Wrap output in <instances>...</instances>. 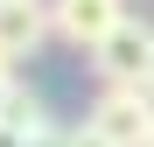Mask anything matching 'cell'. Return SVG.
<instances>
[{"label": "cell", "mask_w": 154, "mask_h": 147, "mask_svg": "<svg viewBox=\"0 0 154 147\" xmlns=\"http://www.w3.org/2000/svg\"><path fill=\"white\" fill-rule=\"evenodd\" d=\"M126 21V0H49V35L63 49H98Z\"/></svg>", "instance_id": "3"}, {"label": "cell", "mask_w": 154, "mask_h": 147, "mask_svg": "<svg viewBox=\"0 0 154 147\" xmlns=\"http://www.w3.org/2000/svg\"><path fill=\"white\" fill-rule=\"evenodd\" d=\"M0 126H7V133H21V140H42L49 133V105H42V91H28V84H7V91H0Z\"/></svg>", "instance_id": "5"}, {"label": "cell", "mask_w": 154, "mask_h": 147, "mask_svg": "<svg viewBox=\"0 0 154 147\" xmlns=\"http://www.w3.org/2000/svg\"><path fill=\"white\" fill-rule=\"evenodd\" d=\"M49 35V0H0V49H7L14 63H28Z\"/></svg>", "instance_id": "4"}, {"label": "cell", "mask_w": 154, "mask_h": 147, "mask_svg": "<svg viewBox=\"0 0 154 147\" xmlns=\"http://www.w3.org/2000/svg\"><path fill=\"white\" fill-rule=\"evenodd\" d=\"M70 147H112V140H105V133H98L91 119H84V126H70Z\"/></svg>", "instance_id": "6"}, {"label": "cell", "mask_w": 154, "mask_h": 147, "mask_svg": "<svg viewBox=\"0 0 154 147\" xmlns=\"http://www.w3.org/2000/svg\"><path fill=\"white\" fill-rule=\"evenodd\" d=\"M147 91H154V70H147Z\"/></svg>", "instance_id": "8"}, {"label": "cell", "mask_w": 154, "mask_h": 147, "mask_svg": "<svg viewBox=\"0 0 154 147\" xmlns=\"http://www.w3.org/2000/svg\"><path fill=\"white\" fill-rule=\"evenodd\" d=\"M91 63H98L105 84H147V70H154V28H147L140 14H126L119 28L91 49Z\"/></svg>", "instance_id": "2"}, {"label": "cell", "mask_w": 154, "mask_h": 147, "mask_svg": "<svg viewBox=\"0 0 154 147\" xmlns=\"http://www.w3.org/2000/svg\"><path fill=\"white\" fill-rule=\"evenodd\" d=\"M7 84H14V56L0 49V91H7Z\"/></svg>", "instance_id": "7"}, {"label": "cell", "mask_w": 154, "mask_h": 147, "mask_svg": "<svg viewBox=\"0 0 154 147\" xmlns=\"http://www.w3.org/2000/svg\"><path fill=\"white\" fill-rule=\"evenodd\" d=\"M84 119H91L112 147H154V91H147V84H105V91L91 98Z\"/></svg>", "instance_id": "1"}]
</instances>
